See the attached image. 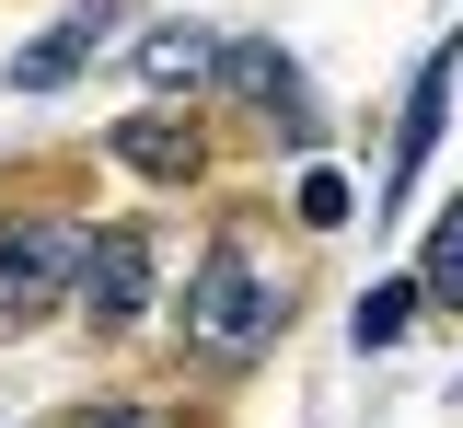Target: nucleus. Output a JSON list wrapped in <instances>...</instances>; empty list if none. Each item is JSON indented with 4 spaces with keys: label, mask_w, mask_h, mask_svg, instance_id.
<instances>
[{
    "label": "nucleus",
    "mask_w": 463,
    "mask_h": 428,
    "mask_svg": "<svg viewBox=\"0 0 463 428\" xmlns=\"http://www.w3.org/2000/svg\"><path fill=\"white\" fill-rule=\"evenodd\" d=\"M185 336H197L209 359H243V348L279 336V290H267L243 255H209V266L185 278Z\"/></svg>",
    "instance_id": "1"
},
{
    "label": "nucleus",
    "mask_w": 463,
    "mask_h": 428,
    "mask_svg": "<svg viewBox=\"0 0 463 428\" xmlns=\"http://www.w3.org/2000/svg\"><path fill=\"white\" fill-rule=\"evenodd\" d=\"M81 255H93L81 220H12L0 232V324H35L58 290H81Z\"/></svg>",
    "instance_id": "2"
},
{
    "label": "nucleus",
    "mask_w": 463,
    "mask_h": 428,
    "mask_svg": "<svg viewBox=\"0 0 463 428\" xmlns=\"http://www.w3.org/2000/svg\"><path fill=\"white\" fill-rule=\"evenodd\" d=\"M116 23H128V0H70V12H58L47 35H35V47L12 59V81H24V93H58V81H70V70L93 59V47H105Z\"/></svg>",
    "instance_id": "3"
},
{
    "label": "nucleus",
    "mask_w": 463,
    "mask_h": 428,
    "mask_svg": "<svg viewBox=\"0 0 463 428\" xmlns=\"http://www.w3.org/2000/svg\"><path fill=\"white\" fill-rule=\"evenodd\" d=\"M81 290H93L105 324H128V312L151 302V244H139V232H105V244L81 255Z\"/></svg>",
    "instance_id": "4"
},
{
    "label": "nucleus",
    "mask_w": 463,
    "mask_h": 428,
    "mask_svg": "<svg viewBox=\"0 0 463 428\" xmlns=\"http://www.w3.org/2000/svg\"><path fill=\"white\" fill-rule=\"evenodd\" d=\"M105 151H116V163H139V174H163V185L197 174V127H185V116H116Z\"/></svg>",
    "instance_id": "5"
},
{
    "label": "nucleus",
    "mask_w": 463,
    "mask_h": 428,
    "mask_svg": "<svg viewBox=\"0 0 463 428\" xmlns=\"http://www.w3.org/2000/svg\"><path fill=\"white\" fill-rule=\"evenodd\" d=\"M440 105H452V59H429L417 70V93H405V139H394V174H383V209L405 197V174L429 163V139H440Z\"/></svg>",
    "instance_id": "6"
},
{
    "label": "nucleus",
    "mask_w": 463,
    "mask_h": 428,
    "mask_svg": "<svg viewBox=\"0 0 463 428\" xmlns=\"http://www.w3.org/2000/svg\"><path fill=\"white\" fill-rule=\"evenodd\" d=\"M197 70H221V47H209V35H185V23H163V35L139 47V81H163V93H185Z\"/></svg>",
    "instance_id": "7"
},
{
    "label": "nucleus",
    "mask_w": 463,
    "mask_h": 428,
    "mask_svg": "<svg viewBox=\"0 0 463 428\" xmlns=\"http://www.w3.org/2000/svg\"><path fill=\"white\" fill-rule=\"evenodd\" d=\"M429 302H452V312H463V197L440 209V232H429Z\"/></svg>",
    "instance_id": "8"
},
{
    "label": "nucleus",
    "mask_w": 463,
    "mask_h": 428,
    "mask_svg": "<svg viewBox=\"0 0 463 428\" xmlns=\"http://www.w3.org/2000/svg\"><path fill=\"white\" fill-rule=\"evenodd\" d=\"M405 312H417V290H405V278H383V290L347 312V324H359V348H394V336H405Z\"/></svg>",
    "instance_id": "9"
},
{
    "label": "nucleus",
    "mask_w": 463,
    "mask_h": 428,
    "mask_svg": "<svg viewBox=\"0 0 463 428\" xmlns=\"http://www.w3.org/2000/svg\"><path fill=\"white\" fill-rule=\"evenodd\" d=\"M347 209H359V197H347V174H301V220H313V232H336Z\"/></svg>",
    "instance_id": "10"
},
{
    "label": "nucleus",
    "mask_w": 463,
    "mask_h": 428,
    "mask_svg": "<svg viewBox=\"0 0 463 428\" xmlns=\"http://www.w3.org/2000/svg\"><path fill=\"white\" fill-rule=\"evenodd\" d=\"M81 428H163V417H151V405H93Z\"/></svg>",
    "instance_id": "11"
}]
</instances>
